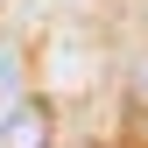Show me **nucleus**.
Masks as SVG:
<instances>
[{
  "label": "nucleus",
  "mask_w": 148,
  "mask_h": 148,
  "mask_svg": "<svg viewBox=\"0 0 148 148\" xmlns=\"http://www.w3.org/2000/svg\"><path fill=\"white\" fill-rule=\"evenodd\" d=\"M49 134H57V113H49L42 99H21L0 120V148H49Z\"/></svg>",
  "instance_id": "1"
}]
</instances>
